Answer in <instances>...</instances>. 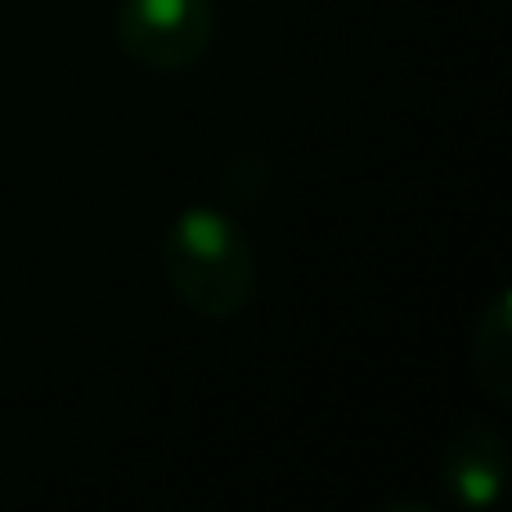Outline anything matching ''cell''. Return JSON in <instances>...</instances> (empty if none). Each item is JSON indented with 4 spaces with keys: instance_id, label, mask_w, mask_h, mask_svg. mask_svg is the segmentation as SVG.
I'll return each mask as SVG.
<instances>
[{
    "instance_id": "6da1fadb",
    "label": "cell",
    "mask_w": 512,
    "mask_h": 512,
    "mask_svg": "<svg viewBox=\"0 0 512 512\" xmlns=\"http://www.w3.org/2000/svg\"><path fill=\"white\" fill-rule=\"evenodd\" d=\"M167 288L198 319H239L256 297V248L239 221L221 207H185L162 234Z\"/></svg>"
},
{
    "instance_id": "7a4b0ae2",
    "label": "cell",
    "mask_w": 512,
    "mask_h": 512,
    "mask_svg": "<svg viewBox=\"0 0 512 512\" xmlns=\"http://www.w3.org/2000/svg\"><path fill=\"white\" fill-rule=\"evenodd\" d=\"M117 50L144 72H189L216 36L212 0H117L113 9Z\"/></svg>"
},
{
    "instance_id": "3957f363",
    "label": "cell",
    "mask_w": 512,
    "mask_h": 512,
    "mask_svg": "<svg viewBox=\"0 0 512 512\" xmlns=\"http://www.w3.org/2000/svg\"><path fill=\"white\" fill-rule=\"evenodd\" d=\"M441 486L454 508L486 512L504 499L508 490V445L495 427L468 423L441 445Z\"/></svg>"
},
{
    "instance_id": "277c9868",
    "label": "cell",
    "mask_w": 512,
    "mask_h": 512,
    "mask_svg": "<svg viewBox=\"0 0 512 512\" xmlns=\"http://www.w3.org/2000/svg\"><path fill=\"white\" fill-rule=\"evenodd\" d=\"M472 378L495 405L512 400V292L499 288L472 324Z\"/></svg>"
}]
</instances>
